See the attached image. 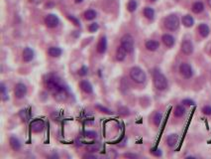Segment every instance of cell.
Listing matches in <instances>:
<instances>
[{"instance_id": "44dd1931", "label": "cell", "mask_w": 211, "mask_h": 159, "mask_svg": "<svg viewBox=\"0 0 211 159\" xmlns=\"http://www.w3.org/2000/svg\"><path fill=\"white\" fill-rule=\"evenodd\" d=\"M191 9H192V11H193V13L199 14V13H201V12L204 10V4L202 3V2H200V1L194 2V3L192 4Z\"/></svg>"}, {"instance_id": "8fae6325", "label": "cell", "mask_w": 211, "mask_h": 159, "mask_svg": "<svg viewBox=\"0 0 211 159\" xmlns=\"http://www.w3.org/2000/svg\"><path fill=\"white\" fill-rule=\"evenodd\" d=\"M79 87H81L83 93H85L87 95H90L93 93V87H92L90 82L86 81V80H83V81L79 83Z\"/></svg>"}, {"instance_id": "1f68e13d", "label": "cell", "mask_w": 211, "mask_h": 159, "mask_svg": "<svg viewBox=\"0 0 211 159\" xmlns=\"http://www.w3.org/2000/svg\"><path fill=\"white\" fill-rule=\"evenodd\" d=\"M98 29H99V25L97 23H91L89 26H88V31L91 32V33L96 32Z\"/></svg>"}, {"instance_id": "6da1fadb", "label": "cell", "mask_w": 211, "mask_h": 159, "mask_svg": "<svg viewBox=\"0 0 211 159\" xmlns=\"http://www.w3.org/2000/svg\"><path fill=\"white\" fill-rule=\"evenodd\" d=\"M45 85L47 89L53 94V97L57 102H66L69 98L67 89L62 83V80L58 75L49 74L45 80Z\"/></svg>"}, {"instance_id": "3957f363", "label": "cell", "mask_w": 211, "mask_h": 159, "mask_svg": "<svg viewBox=\"0 0 211 159\" xmlns=\"http://www.w3.org/2000/svg\"><path fill=\"white\" fill-rule=\"evenodd\" d=\"M130 78L133 82L137 83H144L147 80L146 73L143 71L140 67H133L130 70Z\"/></svg>"}, {"instance_id": "d6a6232c", "label": "cell", "mask_w": 211, "mask_h": 159, "mask_svg": "<svg viewBox=\"0 0 211 159\" xmlns=\"http://www.w3.org/2000/svg\"><path fill=\"white\" fill-rule=\"evenodd\" d=\"M87 74H88V68L86 66H82L81 68L78 70V75H79V76L84 77V76H86Z\"/></svg>"}, {"instance_id": "7402d4cb", "label": "cell", "mask_w": 211, "mask_h": 159, "mask_svg": "<svg viewBox=\"0 0 211 159\" xmlns=\"http://www.w3.org/2000/svg\"><path fill=\"white\" fill-rule=\"evenodd\" d=\"M183 24L185 27L190 28L193 26V24H194V20H193V18L190 15H185L183 17Z\"/></svg>"}, {"instance_id": "836d02e7", "label": "cell", "mask_w": 211, "mask_h": 159, "mask_svg": "<svg viewBox=\"0 0 211 159\" xmlns=\"http://www.w3.org/2000/svg\"><path fill=\"white\" fill-rule=\"evenodd\" d=\"M181 103L183 104V106H187V107H192L194 106L195 103L193 102L192 99H183V102H181Z\"/></svg>"}, {"instance_id": "277c9868", "label": "cell", "mask_w": 211, "mask_h": 159, "mask_svg": "<svg viewBox=\"0 0 211 159\" xmlns=\"http://www.w3.org/2000/svg\"><path fill=\"white\" fill-rule=\"evenodd\" d=\"M164 27H166L168 30L170 31H175L178 30L179 27V19L176 15L175 14H171L166 17L164 21Z\"/></svg>"}, {"instance_id": "d4e9b609", "label": "cell", "mask_w": 211, "mask_h": 159, "mask_svg": "<svg viewBox=\"0 0 211 159\" xmlns=\"http://www.w3.org/2000/svg\"><path fill=\"white\" fill-rule=\"evenodd\" d=\"M96 17V12L93 9H88L84 12V18L86 20H93Z\"/></svg>"}, {"instance_id": "4dcf8cb0", "label": "cell", "mask_w": 211, "mask_h": 159, "mask_svg": "<svg viewBox=\"0 0 211 159\" xmlns=\"http://www.w3.org/2000/svg\"><path fill=\"white\" fill-rule=\"evenodd\" d=\"M19 115L20 118H22V120L24 121H28L29 120V114H28V111L26 110H22L19 112Z\"/></svg>"}, {"instance_id": "ab89813d", "label": "cell", "mask_w": 211, "mask_h": 159, "mask_svg": "<svg viewBox=\"0 0 211 159\" xmlns=\"http://www.w3.org/2000/svg\"><path fill=\"white\" fill-rule=\"evenodd\" d=\"M124 156L125 157H132V158H135V157H138L136 154H129V153H126L124 154Z\"/></svg>"}, {"instance_id": "4fadbf2b", "label": "cell", "mask_w": 211, "mask_h": 159, "mask_svg": "<svg viewBox=\"0 0 211 159\" xmlns=\"http://www.w3.org/2000/svg\"><path fill=\"white\" fill-rule=\"evenodd\" d=\"M96 50L99 54H104L107 50V39L106 37H101L100 40L98 41L97 46H96Z\"/></svg>"}, {"instance_id": "7bdbcfd3", "label": "cell", "mask_w": 211, "mask_h": 159, "mask_svg": "<svg viewBox=\"0 0 211 159\" xmlns=\"http://www.w3.org/2000/svg\"><path fill=\"white\" fill-rule=\"evenodd\" d=\"M150 1H152V2H155V1H156V0H150Z\"/></svg>"}, {"instance_id": "603a6c76", "label": "cell", "mask_w": 211, "mask_h": 159, "mask_svg": "<svg viewBox=\"0 0 211 159\" xmlns=\"http://www.w3.org/2000/svg\"><path fill=\"white\" fill-rule=\"evenodd\" d=\"M185 107L183 106H176L175 108V111H174V114L175 118H181V116H183L185 114Z\"/></svg>"}, {"instance_id": "8992f818", "label": "cell", "mask_w": 211, "mask_h": 159, "mask_svg": "<svg viewBox=\"0 0 211 159\" xmlns=\"http://www.w3.org/2000/svg\"><path fill=\"white\" fill-rule=\"evenodd\" d=\"M179 73L184 79H190L193 75V71L188 63H181L179 66Z\"/></svg>"}, {"instance_id": "d590c367", "label": "cell", "mask_w": 211, "mask_h": 159, "mask_svg": "<svg viewBox=\"0 0 211 159\" xmlns=\"http://www.w3.org/2000/svg\"><path fill=\"white\" fill-rule=\"evenodd\" d=\"M201 111L205 115H211V107L210 106H204L202 107Z\"/></svg>"}, {"instance_id": "30bf717a", "label": "cell", "mask_w": 211, "mask_h": 159, "mask_svg": "<svg viewBox=\"0 0 211 159\" xmlns=\"http://www.w3.org/2000/svg\"><path fill=\"white\" fill-rule=\"evenodd\" d=\"M180 49L185 55H190L193 52V45L189 40H184L180 45Z\"/></svg>"}, {"instance_id": "60d3db41", "label": "cell", "mask_w": 211, "mask_h": 159, "mask_svg": "<svg viewBox=\"0 0 211 159\" xmlns=\"http://www.w3.org/2000/svg\"><path fill=\"white\" fill-rule=\"evenodd\" d=\"M74 1H75V3H81L83 0H74Z\"/></svg>"}, {"instance_id": "9c48e42d", "label": "cell", "mask_w": 211, "mask_h": 159, "mask_svg": "<svg viewBox=\"0 0 211 159\" xmlns=\"http://www.w3.org/2000/svg\"><path fill=\"white\" fill-rule=\"evenodd\" d=\"M30 128L34 133H40L45 129V122L42 119H35L30 123Z\"/></svg>"}, {"instance_id": "d6986e66", "label": "cell", "mask_w": 211, "mask_h": 159, "mask_svg": "<svg viewBox=\"0 0 211 159\" xmlns=\"http://www.w3.org/2000/svg\"><path fill=\"white\" fill-rule=\"evenodd\" d=\"M198 32H199V34L201 37H203V38H206V37H208L209 33H210V29L208 27V25H206L204 23L200 24L199 26H198Z\"/></svg>"}, {"instance_id": "e575fe53", "label": "cell", "mask_w": 211, "mask_h": 159, "mask_svg": "<svg viewBox=\"0 0 211 159\" xmlns=\"http://www.w3.org/2000/svg\"><path fill=\"white\" fill-rule=\"evenodd\" d=\"M85 136L88 137V138H96V137H97V133H96L95 131L87 130V131H85Z\"/></svg>"}, {"instance_id": "ffe728a7", "label": "cell", "mask_w": 211, "mask_h": 159, "mask_svg": "<svg viewBox=\"0 0 211 159\" xmlns=\"http://www.w3.org/2000/svg\"><path fill=\"white\" fill-rule=\"evenodd\" d=\"M179 141V135L175 134V133H172V134H170L167 137V144L170 146V147H172L175 146Z\"/></svg>"}, {"instance_id": "83f0119b", "label": "cell", "mask_w": 211, "mask_h": 159, "mask_svg": "<svg viewBox=\"0 0 211 159\" xmlns=\"http://www.w3.org/2000/svg\"><path fill=\"white\" fill-rule=\"evenodd\" d=\"M127 9L129 12H134L137 9V2L136 0H130L127 4Z\"/></svg>"}, {"instance_id": "ac0fdd59", "label": "cell", "mask_w": 211, "mask_h": 159, "mask_svg": "<svg viewBox=\"0 0 211 159\" xmlns=\"http://www.w3.org/2000/svg\"><path fill=\"white\" fill-rule=\"evenodd\" d=\"M9 143H10L11 148L15 150V151H19V150L21 149V142L17 137L11 136L9 138Z\"/></svg>"}, {"instance_id": "f35d334b", "label": "cell", "mask_w": 211, "mask_h": 159, "mask_svg": "<svg viewBox=\"0 0 211 159\" xmlns=\"http://www.w3.org/2000/svg\"><path fill=\"white\" fill-rule=\"evenodd\" d=\"M83 158H96V155L94 154H85V155H83Z\"/></svg>"}, {"instance_id": "cb8c5ba5", "label": "cell", "mask_w": 211, "mask_h": 159, "mask_svg": "<svg viewBox=\"0 0 211 159\" xmlns=\"http://www.w3.org/2000/svg\"><path fill=\"white\" fill-rule=\"evenodd\" d=\"M143 13H144L145 17L149 20H153L155 17V10L151 7H146L144 11H143Z\"/></svg>"}, {"instance_id": "9a60e30c", "label": "cell", "mask_w": 211, "mask_h": 159, "mask_svg": "<svg viewBox=\"0 0 211 159\" xmlns=\"http://www.w3.org/2000/svg\"><path fill=\"white\" fill-rule=\"evenodd\" d=\"M162 41H163V43L164 44V46L168 47V48H171L175 43V38L170 34H164L162 36Z\"/></svg>"}, {"instance_id": "7a4b0ae2", "label": "cell", "mask_w": 211, "mask_h": 159, "mask_svg": "<svg viewBox=\"0 0 211 159\" xmlns=\"http://www.w3.org/2000/svg\"><path fill=\"white\" fill-rule=\"evenodd\" d=\"M153 81L155 87L159 91H164L168 87V80L164 74H162L160 71H155L153 74Z\"/></svg>"}, {"instance_id": "7c38bea8", "label": "cell", "mask_w": 211, "mask_h": 159, "mask_svg": "<svg viewBox=\"0 0 211 159\" xmlns=\"http://www.w3.org/2000/svg\"><path fill=\"white\" fill-rule=\"evenodd\" d=\"M34 56H35V53L34 51L29 47H26L23 50V53H22V59L24 62L29 63L31 62L34 59Z\"/></svg>"}, {"instance_id": "4316f807", "label": "cell", "mask_w": 211, "mask_h": 159, "mask_svg": "<svg viewBox=\"0 0 211 159\" xmlns=\"http://www.w3.org/2000/svg\"><path fill=\"white\" fill-rule=\"evenodd\" d=\"M162 119H163V114L161 112H156L154 118H153V121H154V124L156 126H159L160 123L162 122Z\"/></svg>"}, {"instance_id": "ba28073f", "label": "cell", "mask_w": 211, "mask_h": 159, "mask_svg": "<svg viewBox=\"0 0 211 159\" xmlns=\"http://www.w3.org/2000/svg\"><path fill=\"white\" fill-rule=\"evenodd\" d=\"M14 94L17 99H23L25 95H27V87L24 85L23 83H16L15 89H14Z\"/></svg>"}, {"instance_id": "52a82bcc", "label": "cell", "mask_w": 211, "mask_h": 159, "mask_svg": "<svg viewBox=\"0 0 211 159\" xmlns=\"http://www.w3.org/2000/svg\"><path fill=\"white\" fill-rule=\"evenodd\" d=\"M45 24L48 28H56L60 24V19L55 14H48L45 17Z\"/></svg>"}, {"instance_id": "5b68a950", "label": "cell", "mask_w": 211, "mask_h": 159, "mask_svg": "<svg viewBox=\"0 0 211 159\" xmlns=\"http://www.w3.org/2000/svg\"><path fill=\"white\" fill-rule=\"evenodd\" d=\"M121 46L128 53H132L134 51V38L130 34H125L121 38Z\"/></svg>"}, {"instance_id": "2e32d148", "label": "cell", "mask_w": 211, "mask_h": 159, "mask_svg": "<svg viewBox=\"0 0 211 159\" xmlns=\"http://www.w3.org/2000/svg\"><path fill=\"white\" fill-rule=\"evenodd\" d=\"M145 47L148 51L155 52L160 48V43L156 40H148L145 43Z\"/></svg>"}, {"instance_id": "b9f144b4", "label": "cell", "mask_w": 211, "mask_h": 159, "mask_svg": "<svg viewBox=\"0 0 211 159\" xmlns=\"http://www.w3.org/2000/svg\"><path fill=\"white\" fill-rule=\"evenodd\" d=\"M207 3H208V5L211 7V0H207Z\"/></svg>"}, {"instance_id": "8d00e7d4", "label": "cell", "mask_w": 211, "mask_h": 159, "mask_svg": "<svg viewBox=\"0 0 211 159\" xmlns=\"http://www.w3.org/2000/svg\"><path fill=\"white\" fill-rule=\"evenodd\" d=\"M69 18H70L71 21H73V22L75 25H77V26H81V23H79V21H78L77 18H74L73 16H70H70H69Z\"/></svg>"}, {"instance_id": "484cf974", "label": "cell", "mask_w": 211, "mask_h": 159, "mask_svg": "<svg viewBox=\"0 0 211 159\" xmlns=\"http://www.w3.org/2000/svg\"><path fill=\"white\" fill-rule=\"evenodd\" d=\"M95 108L98 111L100 112H102V114H112L113 112L109 110V108L107 107H105L103 106H101V104H95Z\"/></svg>"}, {"instance_id": "f1b7e54d", "label": "cell", "mask_w": 211, "mask_h": 159, "mask_svg": "<svg viewBox=\"0 0 211 159\" xmlns=\"http://www.w3.org/2000/svg\"><path fill=\"white\" fill-rule=\"evenodd\" d=\"M100 148V145L98 143H91L89 145L86 146V149L88 150L89 152H95V151H98Z\"/></svg>"}, {"instance_id": "5bb4252c", "label": "cell", "mask_w": 211, "mask_h": 159, "mask_svg": "<svg viewBox=\"0 0 211 159\" xmlns=\"http://www.w3.org/2000/svg\"><path fill=\"white\" fill-rule=\"evenodd\" d=\"M127 54H128V52L120 45L119 47L116 49V54H115L116 60L119 61V62H123L126 59V57H127Z\"/></svg>"}, {"instance_id": "e0dca14e", "label": "cell", "mask_w": 211, "mask_h": 159, "mask_svg": "<svg viewBox=\"0 0 211 159\" xmlns=\"http://www.w3.org/2000/svg\"><path fill=\"white\" fill-rule=\"evenodd\" d=\"M62 49L58 47H50L48 49V55L52 58H58L60 56H62Z\"/></svg>"}, {"instance_id": "74e56055", "label": "cell", "mask_w": 211, "mask_h": 159, "mask_svg": "<svg viewBox=\"0 0 211 159\" xmlns=\"http://www.w3.org/2000/svg\"><path fill=\"white\" fill-rule=\"evenodd\" d=\"M152 153H153L155 156H162V151H161L160 149H157V150H156V152H155V151H152Z\"/></svg>"}, {"instance_id": "f546056e", "label": "cell", "mask_w": 211, "mask_h": 159, "mask_svg": "<svg viewBox=\"0 0 211 159\" xmlns=\"http://www.w3.org/2000/svg\"><path fill=\"white\" fill-rule=\"evenodd\" d=\"M0 90H1V95H2V99L3 100H8V94H7V91H6V87L5 85L2 83L1 85H0Z\"/></svg>"}]
</instances>
